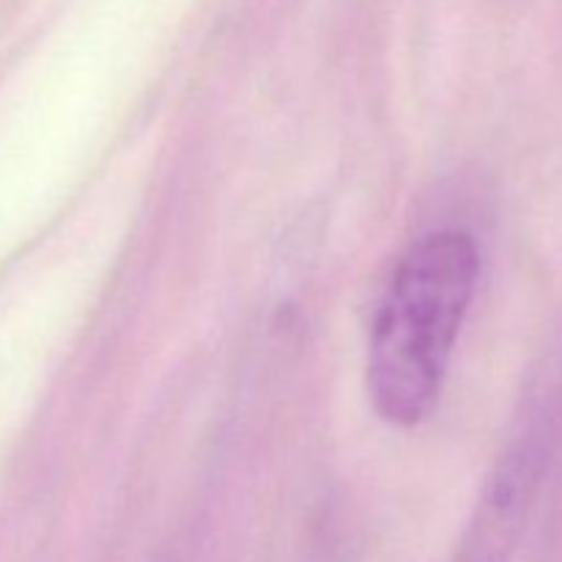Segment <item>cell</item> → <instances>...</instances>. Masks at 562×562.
I'll return each mask as SVG.
<instances>
[{
  "label": "cell",
  "mask_w": 562,
  "mask_h": 562,
  "mask_svg": "<svg viewBox=\"0 0 562 562\" xmlns=\"http://www.w3.org/2000/svg\"><path fill=\"white\" fill-rule=\"evenodd\" d=\"M477 272V245L464 231L423 236L395 269L368 349L373 409L393 426H417L437 406Z\"/></svg>",
  "instance_id": "obj_1"
},
{
  "label": "cell",
  "mask_w": 562,
  "mask_h": 562,
  "mask_svg": "<svg viewBox=\"0 0 562 562\" xmlns=\"http://www.w3.org/2000/svg\"><path fill=\"white\" fill-rule=\"evenodd\" d=\"M543 464V439L536 428L503 453L477 499L453 562H508L536 497Z\"/></svg>",
  "instance_id": "obj_2"
}]
</instances>
